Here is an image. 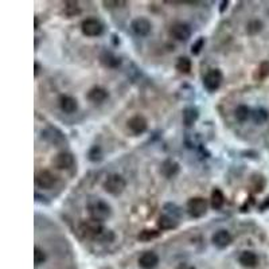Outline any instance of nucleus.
I'll use <instances>...</instances> for the list:
<instances>
[{
    "mask_svg": "<svg viewBox=\"0 0 269 269\" xmlns=\"http://www.w3.org/2000/svg\"><path fill=\"white\" fill-rule=\"evenodd\" d=\"M253 181L256 182V185H254V191H257V193H261V191H262V189H264V186H265L264 177H262V175H258V177H257L256 175Z\"/></svg>",
    "mask_w": 269,
    "mask_h": 269,
    "instance_id": "34",
    "label": "nucleus"
},
{
    "mask_svg": "<svg viewBox=\"0 0 269 269\" xmlns=\"http://www.w3.org/2000/svg\"><path fill=\"white\" fill-rule=\"evenodd\" d=\"M102 187H104V190H105L108 194H110V195H120V194L125 190L126 182L121 175L112 174V175L106 178Z\"/></svg>",
    "mask_w": 269,
    "mask_h": 269,
    "instance_id": "3",
    "label": "nucleus"
},
{
    "mask_svg": "<svg viewBox=\"0 0 269 269\" xmlns=\"http://www.w3.org/2000/svg\"><path fill=\"white\" fill-rule=\"evenodd\" d=\"M89 159L92 162H100L102 159V151L98 146H93L89 151Z\"/></svg>",
    "mask_w": 269,
    "mask_h": 269,
    "instance_id": "32",
    "label": "nucleus"
},
{
    "mask_svg": "<svg viewBox=\"0 0 269 269\" xmlns=\"http://www.w3.org/2000/svg\"><path fill=\"white\" fill-rule=\"evenodd\" d=\"M39 72H41V65H39L38 61H35V63H34V76L38 77Z\"/></svg>",
    "mask_w": 269,
    "mask_h": 269,
    "instance_id": "35",
    "label": "nucleus"
},
{
    "mask_svg": "<svg viewBox=\"0 0 269 269\" xmlns=\"http://www.w3.org/2000/svg\"><path fill=\"white\" fill-rule=\"evenodd\" d=\"M53 163L58 170H69L74 164V156L70 152H59L53 160Z\"/></svg>",
    "mask_w": 269,
    "mask_h": 269,
    "instance_id": "11",
    "label": "nucleus"
},
{
    "mask_svg": "<svg viewBox=\"0 0 269 269\" xmlns=\"http://www.w3.org/2000/svg\"><path fill=\"white\" fill-rule=\"evenodd\" d=\"M222 82V73L218 69H211L210 72L206 73V76L203 78V86L209 92H215L221 86Z\"/></svg>",
    "mask_w": 269,
    "mask_h": 269,
    "instance_id": "5",
    "label": "nucleus"
},
{
    "mask_svg": "<svg viewBox=\"0 0 269 269\" xmlns=\"http://www.w3.org/2000/svg\"><path fill=\"white\" fill-rule=\"evenodd\" d=\"M100 61L101 63L104 65L105 67H109V69H116V67L120 66V58L116 57L113 53H110V51H102V54L100 55Z\"/></svg>",
    "mask_w": 269,
    "mask_h": 269,
    "instance_id": "18",
    "label": "nucleus"
},
{
    "mask_svg": "<svg viewBox=\"0 0 269 269\" xmlns=\"http://www.w3.org/2000/svg\"><path fill=\"white\" fill-rule=\"evenodd\" d=\"M160 173L163 174L166 178H174L179 173V164L175 160H164L162 168H160Z\"/></svg>",
    "mask_w": 269,
    "mask_h": 269,
    "instance_id": "17",
    "label": "nucleus"
},
{
    "mask_svg": "<svg viewBox=\"0 0 269 269\" xmlns=\"http://www.w3.org/2000/svg\"><path fill=\"white\" fill-rule=\"evenodd\" d=\"M170 35L175 38L177 41H187L191 37V29L186 23H175L170 29Z\"/></svg>",
    "mask_w": 269,
    "mask_h": 269,
    "instance_id": "8",
    "label": "nucleus"
},
{
    "mask_svg": "<svg viewBox=\"0 0 269 269\" xmlns=\"http://www.w3.org/2000/svg\"><path fill=\"white\" fill-rule=\"evenodd\" d=\"M34 19H35V26H34V27H35V30H38V27H39V21H38V17H35V18H34Z\"/></svg>",
    "mask_w": 269,
    "mask_h": 269,
    "instance_id": "39",
    "label": "nucleus"
},
{
    "mask_svg": "<svg viewBox=\"0 0 269 269\" xmlns=\"http://www.w3.org/2000/svg\"><path fill=\"white\" fill-rule=\"evenodd\" d=\"M210 203L211 207L215 209V210H219L221 207L223 206V203H225V195L219 189H214L213 190V193H211V198H210Z\"/></svg>",
    "mask_w": 269,
    "mask_h": 269,
    "instance_id": "22",
    "label": "nucleus"
},
{
    "mask_svg": "<svg viewBox=\"0 0 269 269\" xmlns=\"http://www.w3.org/2000/svg\"><path fill=\"white\" fill-rule=\"evenodd\" d=\"M175 67H177V70L179 73L189 74L190 70H191V61L187 57H181V58H178Z\"/></svg>",
    "mask_w": 269,
    "mask_h": 269,
    "instance_id": "24",
    "label": "nucleus"
},
{
    "mask_svg": "<svg viewBox=\"0 0 269 269\" xmlns=\"http://www.w3.org/2000/svg\"><path fill=\"white\" fill-rule=\"evenodd\" d=\"M252 118L256 124H262L269 118V112L264 108H258V109L252 110Z\"/></svg>",
    "mask_w": 269,
    "mask_h": 269,
    "instance_id": "25",
    "label": "nucleus"
},
{
    "mask_svg": "<svg viewBox=\"0 0 269 269\" xmlns=\"http://www.w3.org/2000/svg\"><path fill=\"white\" fill-rule=\"evenodd\" d=\"M164 210H166V214L175 219H178L182 215L181 207H178L175 203H166L164 205Z\"/></svg>",
    "mask_w": 269,
    "mask_h": 269,
    "instance_id": "29",
    "label": "nucleus"
},
{
    "mask_svg": "<svg viewBox=\"0 0 269 269\" xmlns=\"http://www.w3.org/2000/svg\"><path fill=\"white\" fill-rule=\"evenodd\" d=\"M198 117H199V112L194 106H189L183 110V122H185L186 126L193 125L194 122H197Z\"/></svg>",
    "mask_w": 269,
    "mask_h": 269,
    "instance_id": "20",
    "label": "nucleus"
},
{
    "mask_svg": "<svg viewBox=\"0 0 269 269\" xmlns=\"http://www.w3.org/2000/svg\"><path fill=\"white\" fill-rule=\"evenodd\" d=\"M158 226L162 229V230H170V229H175L178 226V221L173 217H170L167 214L160 215L159 219H158Z\"/></svg>",
    "mask_w": 269,
    "mask_h": 269,
    "instance_id": "21",
    "label": "nucleus"
},
{
    "mask_svg": "<svg viewBox=\"0 0 269 269\" xmlns=\"http://www.w3.org/2000/svg\"><path fill=\"white\" fill-rule=\"evenodd\" d=\"M211 241H213L214 246H217V248H219V249H223V248H226V246H229V245H230L231 235L227 230H225V229H221V230L215 231L214 234H213V238H211Z\"/></svg>",
    "mask_w": 269,
    "mask_h": 269,
    "instance_id": "13",
    "label": "nucleus"
},
{
    "mask_svg": "<svg viewBox=\"0 0 269 269\" xmlns=\"http://www.w3.org/2000/svg\"><path fill=\"white\" fill-rule=\"evenodd\" d=\"M81 30L86 37H98L102 33V25L97 19L89 18L85 19L81 25Z\"/></svg>",
    "mask_w": 269,
    "mask_h": 269,
    "instance_id": "7",
    "label": "nucleus"
},
{
    "mask_svg": "<svg viewBox=\"0 0 269 269\" xmlns=\"http://www.w3.org/2000/svg\"><path fill=\"white\" fill-rule=\"evenodd\" d=\"M262 30V22L258 21V19H253L246 25V33L249 35H256Z\"/></svg>",
    "mask_w": 269,
    "mask_h": 269,
    "instance_id": "27",
    "label": "nucleus"
},
{
    "mask_svg": "<svg viewBox=\"0 0 269 269\" xmlns=\"http://www.w3.org/2000/svg\"><path fill=\"white\" fill-rule=\"evenodd\" d=\"M187 211H189L190 217H193V218H201V217H203L207 211L206 199L202 197L191 198L187 202Z\"/></svg>",
    "mask_w": 269,
    "mask_h": 269,
    "instance_id": "4",
    "label": "nucleus"
},
{
    "mask_svg": "<svg viewBox=\"0 0 269 269\" xmlns=\"http://www.w3.org/2000/svg\"><path fill=\"white\" fill-rule=\"evenodd\" d=\"M108 90L104 88H101V86H94L89 90L88 93V100L94 102V104H101V102H104V101L108 98Z\"/></svg>",
    "mask_w": 269,
    "mask_h": 269,
    "instance_id": "14",
    "label": "nucleus"
},
{
    "mask_svg": "<svg viewBox=\"0 0 269 269\" xmlns=\"http://www.w3.org/2000/svg\"><path fill=\"white\" fill-rule=\"evenodd\" d=\"M63 13H65V15H66L67 18L76 17L77 14H80V7H78L76 2H66V3H65Z\"/></svg>",
    "mask_w": 269,
    "mask_h": 269,
    "instance_id": "26",
    "label": "nucleus"
},
{
    "mask_svg": "<svg viewBox=\"0 0 269 269\" xmlns=\"http://www.w3.org/2000/svg\"><path fill=\"white\" fill-rule=\"evenodd\" d=\"M238 261H240V264L245 268H254L257 264H258V257L254 252L252 250H245L240 254L238 257Z\"/></svg>",
    "mask_w": 269,
    "mask_h": 269,
    "instance_id": "16",
    "label": "nucleus"
},
{
    "mask_svg": "<svg viewBox=\"0 0 269 269\" xmlns=\"http://www.w3.org/2000/svg\"><path fill=\"white\" fill-rule=\"evenodd\" d=\"M177 269H195L193 266V265H189V264H181L179 266H178Z\"/></svg>",
    "mask_w": 269,
    "mask_h": 269,
    "instance_id": "37",
    "label": "nucleus"
},
{
    "mask_svg": "<svg viewBox=\"0 0 269 269\" xmlns=\"http://www.w3.org/2000/svg\"><path fill=\"white\" fill-rule=\"evenodd\" d=\"M78 231L82 238L86 240H92L94 242H100V244H109L114 240V233L105 226H102V223L89 219L84 221L78 227Z\"/></svg>",
    "mask_w": 269,
    "mask_h": 269,
    "instance_id": "1",
    "label": "nucleus"
},
{
    "mask_svg": "<svg viewBox=\"0 0 269 269\" xmlns=\"http://www.w3.org/2000/svg\"><path fill=\"white\" fill-rule=\"evenodd\" d=\"M132 30H133V33L136 35H139V37H147L148 34L151 33L152 25L151 22L146 19V18H136L133 22H132V25H130Z\"/></svg>",
    "mask_w": 269,
    "mask_h": 269,
    "instance_id": "9",
    "label": "nucleus"
},
{
    "mask_svg": "<svg viewBox=\"0 0 269 269\" xmlns=\"http://www.w3.org/2000/svg\"><path fill=\"white\" fill-rule=\"evenodd\" d=\"M160 234V231L154 230V229H146V230L140 231L139 235H138V238L140 241H151L154 238H158Z\"/></svg>",
    "mask_w": 269,
    "mask_h": 269,
    "instance_id": "28",
    "label": "nucleus"
},
{
    "mask_svg": "<svg viewBox=\"0 0 269 269\" xmlns=\"http://www.w3.org/2000/svg\"><path fill=\"white\" fill-rule=\"evenodd\" d=\"M266 77H269V61L261 62L258 69H257V78L258 80H265Z\"/></svg>",
    "mask_w": 269,
    "mask_h": 269,
    "instance_id": "31",
    "label": "nucleus"
},
{
    "mask_svg": "<svg viewBox=\"0 0 269 269\" xmlns=\"http://www.w3.org/2000/svg\"><path fill=\"white\" fill-rule=\"evenodd\" d=\"M128 129L132 132L133 134H142L147 130L148 121L147 118L142 116V114H136L133 117H130L128 120Z\"/></svg>",
    "mask_w": 269,
    "mask_h": 269,
    "instance_id": "6",
    "label": "nucleus"
},
{
    "mask_svg": "<svg viewBox=\"0 0 269 269\" xmlns=\"http://www.w3.org/2000/svg\"><path fill=\"white\" fill-rule=\"evenodd\" d=\"M88 213L90 215V219L102 223L109 219V217L112 215V209L105 201L97 198V199H90L89 201Z\"/></svg>",
    "mask_w": 269,
    "mask_h": 269,
    "instance_id": "2",
    "label": "nucleus"
},
{
    "mask_svg": "<svg viewBox=\"0 0 269 269\" xmlns=\"http://www.w3.org/2000/svg\"><path fill=\"white\" fill-rule=\"evenodd\" d=\"M203 46H205V38H198L195 42H194L193 47H191V53L195 55H198L199 53H201V50L203 49Z\"/></svg>",
    "mask_w": 269,
    "mask_h": 269,
    "instance_id": "33",
    "label": "nucleus"
},
{
    "mask_svg": "<svg viewBox=\"0 0 269 269\" xmlns=\"http://www.w3.org/2000/svg\"><path fill=\"white\" fill-rule=\"evenodd\" d=\"M234 116L238 121H246L248 118L252 117V110L246 105H238L234 110Z\"/></svg>",
    "mask_w": 269,
    "mask_h": 269,
    "instance_id": "23",
    "label": "nucleus"
},
{
    "mask_svg": "<svg viewBox=\"0 0 269 269\" xmlns=\"http://www.w3.org/2000/svg\"><path fill=\"white\" fill-rule=\"evenodd\" d=\"M227 6H229V2H222V3H221V7H219V11L223 13L225 9H227Z\"/></svg>",
    "mask_w": 269,
    "mask_h": 269,
    "instance_id": "38",
    "label": "nucleus"
},
{
    "mask_svg": "<svg viewBox=\"0 0 269 269\" xmlns=\"http://www.w3.org/2000/svg\"><path fill=\"white\" fill-rule=\"evenodd\" d=\"M268 207H269V197L268 198H265V201L262 202V205H261V206H260V209L262 211H264V210H266Z\"/></svg>",
    "mask_w": 269,
    "mask_h": 269,
    "instance_id": "36",
    "label": "nucleus"
},
{
    "mask_svg": "<svg viewBox=\"0 0 269 269\" xmlns=\"http://www.w3.org/2000/svg\"><path fill=\"white\" fill-rule=\"evenodd\" d=\"M42 134L45 139L49 140L53 144H61L65 140L62 132H59L57 128H49V129L43 130Z\"/></svg>",
    "mask_w": 269,
    "mask_h": 269,
    "instance_id": "19",
    "label": "nucleus"
},
{
    "mask_svg": "<svg viewBox=\"0 0 269 269\" xmlns=\"http://www.w3.org/2000/svg\"><path fill=\"white\" fill-rule=\"evenodd\" d=\"M139 266L142 269H155L159 264V257L155 252H144L142 256L139 257Z\"/></svg>",
    "mask_w": 269,
    "mask_h": 269,
    "instance_id": "12",
    "label": "nucleus"
},
{
    "mask_svg": "<svg viewBox=\"0 0 269 269\" xmlns=\"http://www.w3.org/2000/svg\"><path fill=\"white\" fill-rule=\"evenodd\" d=\"M46 260V253L43 252L42 249H39L38 246L34 248V264H35V268H38L39 265H42Z\"/></svg>",
    "mask_w": 269,
    "mask_h": 269,
    "instance_id": "30",
    "label": "nucleus"
},
{
    "mask_svg": "<svg viewBox=\"0 0 269 269\" xmlns=\"http://www.w3.org/2000/svg\"><path fill=\"white\" fill-rule=\"evenodd\" d=\"M59 106L65 113H74L78 109V102L74 97L72 96H62L59 98Z\"/></svg>",
    "mask_w": 269,
    "mask_h": 269,
    "instance_id": "15",
    "label": "nucleus"
},
{
    "mask_svg": "<svg viewBox=\"0 0 269 269\" xmlns=\"http://www.w3.org/2000/svg\"><path fill=\"white\" fill-rule=\"evenodd\" d=\"M35 183L38 186L39 189H45V190H50L53 186L55 185V177L50 171L47 170H42L37 174L35 177Z\"/></svg>",
    "mask_w": 269,
    "mask_h": 269,
    "instance_id": "10",
    "label": "nucleus"
}]
</instances>
